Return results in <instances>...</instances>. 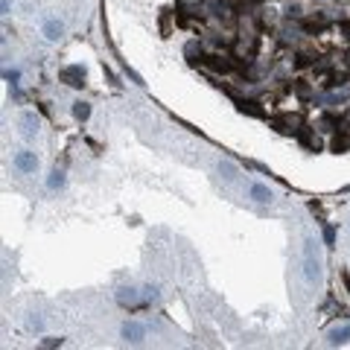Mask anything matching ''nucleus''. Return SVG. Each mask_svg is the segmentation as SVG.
<instances>
[{
	"label": "nucleus",
	"instance_id": "4",
	"mask_svg": "<svg viewBox=\"0 0 350 350\" xmlns=\"http://www.w3.org/2000/svg\"><path fill=\"white\" fill-rule=\"evenodd\" d=\"M62 79L67 82L70 88H82V85H85V67H82V64H70V67H64Z\"/></svg>",
	"mask_w": 350,
	"mask_h": 350
},
{
	"label": "nucleus",
	"instance_id": "5",
	"mask_svg": "<svg viewBox=\"0 0 350 350\" xmlns=\"http://www.w3.org/2000/svg\"><path fill=\"white\" fill-rule=\"evenodd\" d=\"M15 170H21V172H35V170H38V158H35V152L24 149V152L15 155Z\"/></svg>",
	"mask_w": 350,
	"mask_h": 350
},
{
	"label": "nucleus",
	"instance_id": "20",
	"mask_svg": "<svg viewBox=\"0 0 350 350\" xmlns=\"http://www.w3.org/2000/svg\"><path fill=\"white\" fill-rule=\"evenodd\" d=\"M309 64H312V56H306V53L298 56V67H309Z\"/></svg>",
	"mask_w": 350,
	"mask_h": 350
},
{
	"label": "nucleus",
	"instance_id": "6",
	"mask_svg": "<svg viewBox=\"0 0 350 350\" xmlns=\"http://www.w3.org/2000/svg\"><path fill=\"white\" fill-rule=\"evenodd\" d=\"M143 336H146L143 324H137V321H126V324H123V339H126V341H143Z\"/></svg>",
	"mask_w": 350,
	"mask_h": 350
},
{
	"label": "nucleus",
	"instance_id": "7",
	"mask_svg": "<svg viewBox=\"0 0 350 350\" xmlns=\"http://www.w3.org/2000/svg\"><path fill=\"white\" fill-rule=\"evenodd\" d=\"M117 304H120V306H137V304H140V298H137V289H132V286H120V289H117Z\"/></svg>",
	"mask_w": 350,
	"mask_h": 350
},
{
	"label": "nucleus",
	"instance_id": "23",
	"mask_svg": "<svg viewBox=\"0 0 350 350\" xmlns=\"http://www.w3.org/2000/svg\"><path fill=\"white\" fill-rule=\"evenodd\" d=\"M18 76H21V73H18V70H6V79H9V82H12V85H15V82H18Z\"/></svg>",
	"mask_w": 350,
	"mask_h": 350
},
{
	"label": "nucleus",
	"instance_id": "2",
	"mask_svg": "<svg viewBox=\"0 0 350 350\" xmlns=\"http://www.w3.org/2000/svg\"><path fill=\"white\" fill-rule=\"evenodd\" d=\"M205 59V64L210 67V70H216V73H233V59L231 56H222V53H213V56H201Z\"/></svg>",
	"mask_w": 350,
	"mask_h": 350
},
{
	"label": "nucleus",
	"instance_id": "1",
	"mask_svg": "<svg viewBox=\"0 0 350 350\" xmlns=\"http://www.w3.org/2000/svg\"><path fill=\"white\" fill-rule=\"evenodd\" d=\"M301 266H304V280L309 286H315L321 280V260H318V243L315 236H304L301 245Z\"/></svg>",
	"mask_w": 350,
	"mask_h": 350
},
{
	"label": "nucleus",
	"instance_id": "18",
	"mask_svg": "<svg viewBox=\"0 0 350 350\" xmlns=\"http://www.w3.org/2000/svg\"><path fill=\"white\" fill-rule=\"evenodd\" d=\"M344 149H350V137H336L333 140V152H344Z\"/></svg>",
	"mask_w": 350,
	"mask_h": 350
},
{
	"label": "nucleus",
	"instance_id": "22",
	"mask_svg": "<svg viewBox=\"0 0 350 350\" xmlns=\"http://www.w3.org/2000/svg\"><path fill=\"white\" fill-rule=\"evenodd\" d=\"M324 240L333 245V240H336V233H333V228H324Z\"/></svg>",
	"mask_w": 350,
	"mask_h": 350
},
{
	"label": "nucleus",
	"instance_id": "15",
	"mask_svg": "<svg viewBox=\"0 0 350 350\" xmlns=\"http://www.w3.org/2000/svg\"><path fill=\"white\" fill-rule=\"evenodd\" d=\"M73 117H76V120H88V117H90V105H88V102H82V99H79V102H73Z\"/></svg>",
	"mask_w": 350,
	"mask_h": 350
},
{
	"label": "nucleus",
	"instance_id": "9",
	"mask_svg": "<svg viewBox=\"0 0 350 350\" xmlns=\"http://www.w3.org/2000/svg\"><path fill=\"white\" fill-rule=\"evenodd\" d=\"M248 196H251L254 201L266 205V201H271V190L266 187V184H251V187H248Z\"/></svg>",
	"mask_w": 350,
	"mask_h": 350
},
{
	"label": "nucleus",
	"instance_id": "17",
	"mask_svg": "<svg viewBox=\"0 0 350 350\" xmlns=\"http://www.w3.org/2000/svg\"><path fill=\"white\" fill-rule=\"evenodd\" d=\"M295 90H298V97H301V99H309V97H312V90H309V85H306L304 79H298Z\"/></svg>",
	"mask_w": 350,
	"mask_h": 350
},
{
	"label": "nucleus",
	"instance_id": "10",
	"mask_svg": "<svg viewBox=\"0 0 350 350\" xmlns=\"http://www.w3.org/2000/svg\"><path fill=\"white\" fill-rule=\"evenodd\" d=\"M298 140L306 146V149H312V152H318L321 149V143H318V137L312 135V128H304L301 126V132H298Z\"/></svg>",
	"mask_w": 350,
	"mask_h": 350
},
{
	"label": "nucleus",
	"instance_id": "8",
	"mask_svg": "<svg viewBox=\"0 0 350 350\" xmlns=\"http://www.w3.org/2000/svg\"><path fill=\"white\" fill-rule=\"evenodd\" d=\"M330 27V18L327 15H312V18H304V29L306 32H324Z\"/></svg>",
	"mask_w": 350,
	"mask_h": 350
},
{
	"label": "nucleus",
	"instance_id": "25",
	"mask_svg": "<svg viewBox=\"0 0 350 350\" xmlns=\"http://www.w3.org/2000/svg\"><path fill=\"white\" fill-rule=\"evenodd\" d=\"M347 62H350V53H347Z\"/></svg>",
	"mask_w": 350,
	"mask_h": 350
},
{
	"label": "nucleus",
	"instance_id": "19",
	"mask_svg": "<svg viewBox=\"0 0 350 350\" xmlns=\"http://www.w3.org/2000/svg\"><path fill=\"white\" fill-rule=\"evenodd\" d=\"M62 344V339H56V336H47V339H41V347H59Z\"/></svg>",
	"mask_w": 350,
	"mask_h": 350
},
{
	"label": "nucleus",
	"instance_id": "14",
	"mask_svg": "<svg viewBox=\"0 0 350 350\" xmlns=\"http://www.w3.org/2000/svg\"><path fill=\"white\" fill-rule=\"evenodd\" d=\"M64 27H62V21H47L44 24V35L50 38V41H56V38H62Z\"/></svg>",
	"mask_w": 350,
	"mask_h": 350
},
{
	"label": "nucleus",
	"instance_id": "3",
	"mask_svg": "<svg viewBox=\"0 0 350 350\" xmlns=\"http://www.w3.org/2000/svg\"><path fill=\"white\" fill-rule=\"evenodd\" d=\"M271 123H274V128H278V132H292V135H298V132H301V120H298L295 114H278Z\"/></svg>",
	"mask_w": 350,
	"mask_h": 350
},
{
	"label": "nucleus",
	"instance_id": "16",
	"mask_svg": "<svg viewBox=\"0 0 350 350\" xmlns=\"http://www.w3.org/2000/svg\"><path fill=\"white\" fill-rule=\"evenodd\" d=\"M47 187H50V190H62V187H64V172H59V170L50 172V178H47Z\"/></svg>",
	"mask_w": 350,
	"mask_h": 350
},
{
	"label": "nucleus",
	"instance_id": "12",
	"mask_svg": "<svg viewBox=\"0 0 350 350\" xmlns=\"http://www.w3.org/2000/svg\"><path fill=\"white\" fill-rule=\"evenodd\" d=\"M236 105H240V111H245V114H251V117H263V108H257V105H260L257 99H236Z\"/></svg>",
	"mask_w": 350,
	"mask_h": 350
},
{
	"label": "nucleus",
	"instance_id": "13",
	"mask_svg": "<svg viewBox=\"0 0 350 350\" xmlns=\"http://www.w3.org/2000/svg\"><path fill=\"white\" fill-rule=\"evenodd\" d=\"M21 126H24V135L32 137L38 132V117L35 114H21Z\"/></svg>",
	"mask_w": 350,
	"mask_h": 350
},
{
	"label": "nucleus",
	"instance_id": "24",
	"mask_svg": "<svg viewBox=\"0 0 350 350\" xmlns=\"http://www.w3.org/2000/svg\"><path fill=\"white\" fill-rule=\"evenodd\" d=\"M0 12H3V15H9V12H12V6H9V0H0Z\"/></svg>",
	"mask_w": 350,
	"mask_h": 350
},
{
	"label": "nucleus",
	"instance_id": "11",
	"mask_svg": "<svg viewBox=\"0 0 350 350\" xmlns=\"http://www.w3.org/2000/svg\"><path fill=\"white\" fill-rule=\"evenodd\" d=\"M327 341H330V344H344V341H350V324H344V327H333L330 336H327Z\"/></svg>",
	"mask_w": 350,
	"mask_h": 350
},
{
	"label": "nucleus",
	"instance_id": "21",
	"mask_svg": "<svg viewBox=\"0 0 350 350\" xmlns=\"http://www.w3.org/2000/svg\"><path fill=\"white\" fill-rule=\"evenodd\" d=\"M219 170L225 172V178H233V167H231V163H222V167H219Z\"/></svg>",
	"mask_w": 350,
	"mask_h": 350
}]
</instances>
